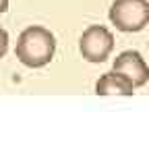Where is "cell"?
I'll list each match as a JSON object with an SVG mask.
<instances>
[{
    "instance_id": "7",
    "label": "cell",
    "mask_w": 149,
    "mask_h": 141,
    "mask_svg": "<svg viewBox=\"0 0 149 141\" xmlns=\"http://www.w3.org/2000/svg\"><path fill=\"white\" fill-rule=\"evenodd\" d=\"M8 10V0H0V15Z\"/></svg>"
},
{
    "instance_id": "1",
    "label": "cell",
    "mask_w": 149,
    "mask_h": 141,
    "mask_svg": "<svg viewBox=\"0 0 149 141\" xmlns=\"http://www.w3.org/2000/svg\"><path fill=\"white\" fill-rule=\"evenodd\" d=\"M54 52H56L54 33L42 25H29L19 35L15 56L19 58L21 64L29 68H42L52 62Z\"/></svg>"
},
{
    "instance_id": "6",
    "label": "cell",
    "mask_w": 149,
    "mask_h": 141,
    "mask_svg": "<svg viewBox=\"0 0 149 141\" xmlns=\"http://www.w3.org/2000/svg\"><path fill=\"white\" fill-rule=\"evenodd\" d=\"M6 52H8V31L0 27V58H4Z\"/></svg>"
},
{
    "instance_id": "3",
    "label": "cell",
    "mask_w": 149,
    "mask_h": 141,
    "mask_svg": "<svg viewBox=\"0 0 149 141\" xmlns=\"http://www.w3.org/2000/svg\"><path fill=\"white\" fill-rule=\"evenodd\" d=\"M112 50H114V35L104 25H89L79 40L81 56L93 64H100V62L108 60Z\"/></svg>"
},
{
    "instance_id": "2",
    "label": "cell",
    "mask_w": 149,
    "mask_h": 141,
    "mask_svg": "<svg viewBox=\"0 0 149 141\" xmlns=\"http://www.w3.org/2000/svg\"><path fill=\"white\" fill-rule=\"evenodd\" d=\"M110 21L122 33H139L149 25V0H114Z\"/></svg>"
},
{
    "instance_id": "4",
    "label": "cell",
    "mask_w": 149,
    "mask_h": 141,
    "mask_svg": "<svg viewBox=\"0 0 149 141\" xmlns=\"http://www.w3.org/2000/svg\"><path fill=\"white\" fill-rule=\"evenodd\" d=\"M112 70L120 73L122 77H126L133 87H143L149 81V64L145 62V58L141 56V52L137 50H124L114 58L112 62Z\"/></svg>"
},
{
    "instance_id": "5",
    "label": "cell",
    "mask_w": 149,
    "mask_h": 141,
    "mask_svg": "<svg viewBox=\"0 0 149 141\" xmlns=\"http://www.w3.org/2000/svg\"><path fill=\"white\" fill-rule=\"evenodd\" d=\"M95 94L97 96H133L135 87L126 77H122L120 73L108 70L104 73L97 83H95Z\"/></svg>"
}]
</instances>
